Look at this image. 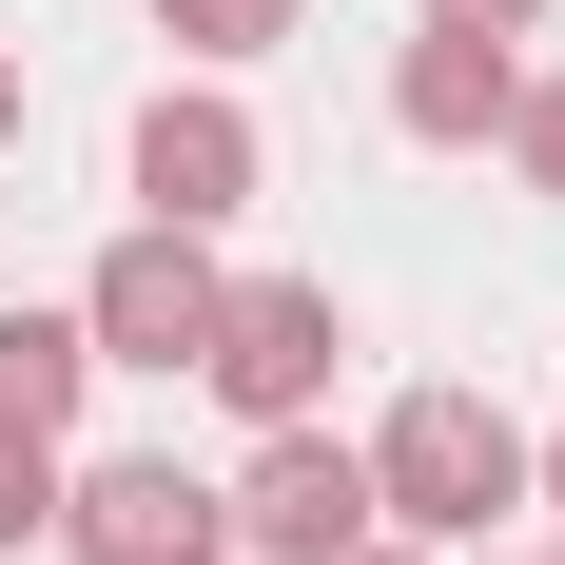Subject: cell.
<instances>
[{
	"mask_svg": "<svg viewBox=\"0 0 565 565\" xmlns=\"http://www.w3.org/2000/svg\"><path fill=\"white\" fill-rule=\"evenodd\" d=\"M468 565H565V546H468Z\"/></svg>",
	"mask_w": 565,
	"mask_h": 565,
	"instance_id": "2e32d148",
	"label": "cell"
},
{
	"mask_svg": "<svg viewBox=\"0 0 565 565\" xmlns=\"http://www.w3.org/2000/svg\"><path fill=\"white\" fill-rule=\"evenodd\" d=\"M508 98H526V58L468 40V20H429V40L391 58V137H409V157H488V137H508Z\"/></svg>",
	"mask_w": 565,
	"mask_h": 565,
	"instance_id": "52a82bcc",
	"label": "cell"
},
{
	"mask_svg": "<svg viewBox=\"0 0 565 565\" xmlns=\"http://www.w3.org/2000/svg\"><path fill=\"white\" fill-rule=\"evenodd\" d=\"M429 20H468V40H526V20H546V0H429Z\"/></svg>",
	"mask_w": 565,
	"mask_h": 565,
	"instance_id": "7c38bea8",
	"label": "cell"
},
{
	"mask_svg": "<svg viewBox=\"0 0 565 565\" xmlns=\"http://www.w3.org/2000/svg\"><path fill=\"white\" fill-rule=\"evenodd\" d=\"M332 565H449V546H391V526H371V546H332Z\"/></svg>",
	"mask_w": 565,
	"mask_h": 565,
	"instance_id": "5bb4252c",
	"label": "cell"
},
{
	"mask_svg": "<svg viewBox=\"0 0 565 565\" xmlns=\"http://www.w3.org/2000/svg\"><path fill=\"white\" fill-rule=\"evenodd\" d=\"M526 508H546V526H565V429H526Z\"/></svg>",
	"mask_w": 565,
	"mask_h": 565,
	"instance_id": "4fadbf2b",
	"label": "cell"
},
{
	"mask_svg": "<svg viewBox=\"0 0 565 565\" xmlns=\"http://www.w3.org/2000/svg\"><path fill=\"white\" fill-rule=\"evenodd\" d=\"M40 526H58V449H40V429H0V546H40Z\"/></svg>",
	"mask_w": 565,
	"mask_h": 565,
	"instance_id": "30bf717a",
	"label": "cell"
},
{
	"mask_svg": "<svg viewBox=\"0 0 565 565\" xmlns=\"http://www.w3.org/2000/svg\"><path fill=\"white\" fill-rule=\"evenodd\" d=\"M508 508H526V429L508 409L449 391V371L391 391V429H371V526H391V546H488Z\"/></svg>",
	"mask_w": 565,
	"mask_h": 565,
	"instance_id": "6da1fadb",
	"label": "cell"
},
{
	"mask_svg": "<svg viewBox=\"0 0 565 565\" xmlns=\"http://www.w3.org/2000/svg\"><path fill=\"white\" fill-rule=\"evenodd\" d=\"M78 391H98V332H78V312H0V429H78Z\"/></svg>",
	"mask_w": 565,
	"mask_h": 565,
	"instance_id": "ba28073f",
	"label": "cell"
},
{
	"mask_svg": "<svg viewBox=\"0 0 565 565\" xmlns=\"http://www.w3.org/2000/svg\"><path fill=\"white\" fill-rule=\"evenodd\" d=\"M332 371H351L332 274H234V292H215V351H195V391H215L234 429H312V409H332Z\"/></svg>",
	"mask_w": 565,
	"mask_h": 565,
	"instance_id": "7a4b0ae2",
	"label": "cell"
},
{
	"mask_svg": "<svg viewBox=\"0 0 565 565\" xmlns=\"http://www.w3.org/2000/svg\"><path fill=\"white\" fill-rule=\"evenodd\" d=\"M58 565H234V508L195 488L175 449H58V526H40Z\"/></svg>",
	"mask_w": 565,
	"mask_h": 565,
	"instance_id": "277c9868",
	"label": "cell"
},
{
	"mask_svg": "<svg viewBox=\"0 0 565 565\" xmlns=\"http://www.w3.org/2000/svg\"><path fill=\"white\" fill-rule=\"evenodd\" d=\"M0 157H20V58H0Z\"/></svg>",
	"mask_w": 565,
	"mask_h": 565,
	"instance_id": "9a60e30c",
	"label": "cell"
},
{
	"mask_svg": "<svg viewBox=\"0 0 565 565\" xmlns=\"http://www.w3.org/2000/svg\"><path fill=\"white\" fill-rule=\"evenodd\" d=\"M157 40L195 58V78H234V58H274V40H312V0H157Z\"/></svg>",
	"mask_w": 565,
	"mask_h": 565,
	"instance_id": "9c48e42d",
	"label": "cell"
},
{
	"mask_svg": "<svg viewBox=\"0 0 565 565\" xmlns=\"http://www.w3.org/2000/svg\"><path fill=\"white\" fill-rule=\"evenodd\" d=\"M215 292H234L215 234H157V215H137L98 274H78V332H98V371H195V351H215Z\"/></svg>",
	"mask_w": 565,
	"mask_h": 565,
	"instance_id": "5b68a950",
	"label": "cell"
},
{
	"mask_svg": "<svg viewBox=\"0 0 565 565\" xmlns=\"http://www.w3.org/2000/svg\"><path fill=\"white\" fill-rule=\"evenodd\" d=\"M508 175H526V195H565V78H526V98H508Z\"/></svg>",
	"mask_w": 565,
	"mask_h": 565,
	"instance_id": "8fae6325",
	"label": "cell"
},
{
	"mask_svg": "<svg viewBox=\"0 0 565 565\" xmlns=\"http://www.w3.org/2000/svg\"><path fill=\"white\" fill-rule=\"evenodd\" d=\"M117 175H137V215H157V234H234L254 195H274V137H254L234 78H157L137 137H117Z\"/></svg>",
	"mask_w": 565,
	"mask_h": 565,
	"instance_id": "3957f363",
	"label": "cell"
},
{
	"mask_svg": "<svg viewBox=\"0 0 565 565\" xmlns=\"http://www.w3.org/2000/svg\"><path fill=\"white\" fill-rule=\"evenodd\" d=\"M215 508H234L254 565H332V546H371V449H351L332 409H312V429H254V468H234Z\"/></svg>",
	"mask_w": 565,
	"mask_h": 565,
	"instance_id": "8992f818",
	"label": "cell"
}]
</instances>
